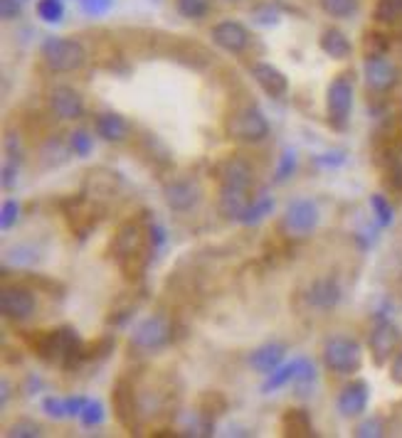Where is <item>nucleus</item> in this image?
<instances>
[{
  "instance_id": "ea45409f",
  "label": "nucleus",
  "mask_w": 402,
  "mask_h": 438,
  "mask_svg": "<svg viewBox=\"0 0 402 438\" xmlns=\"http://www.w3.org/2000/svg\"><path fill=\"white\" fill-rule=\"evenodd\" d=\"M81 10L91 18H99V15L109 13V8L114 5V0H79Z\"/></svg>"
},
{
  "instance_id": "c85d7f7f",
  "label": "nucleus",
  "mask_w": 402,
  "mask_h": 438,
  "mask_svg": "<svg viewBox=\"0 0 402 438\" xmlns=\"http://www.w3.org/2000/svg\"><path fill=\"white\" fill-rule=\"evenodd\" d=\"M402 18V0H378L375 5V20L380 23H395Z\"/></svg>"
},
{
  "instance_id": "2f4dec72",
  "label": "nucleus",
  "mask_w": 402,
  "mask_h": 438,
  "mask_svg": "<svg viewBox=\"0 0 402 438\" xmlns=\"http://www.w3.org/2000/svg\"><path fill=\"white\" fill-rule=\"evenodd\" d=\"M176 5H178V13L188 20H200L207 13V8H210L207 0H176Z\"/></svg>"
},
{
  "instance_id": "a18cd8bd",
  "label": "nucleus",
  "mask_w": 402,
  "mask_h": 438,
  "mask_svg": "<svg viewBox=\"0 0 402 438\" xmlns=\"http://www.w3.org/2000/svg\"><path fill=\"white\" fill-rule=\"evenodd\" d=\"M393 177H395V182L402 187V148H398L395 155H393Z\"/></svg>"
},
{
  "instance_id": "f03ea898",
  "label": "nucleus",
  "mask_w": 402,
  "mask_h": 438,
  "mask_svg": "<svg viewBox=\"0 0 402 438\" xmlns=\"http://www.w3.org/2000/svg\"><path fill=\"white\" fill-rule=\"evenodd\" d=\"M45 64H47L52 72H77L84 67L86 62V49L84 45L77 40H67V37H47L40 47Z\"/></svg>"
},
{
  "instance_id": "20e7f679",
  "label": "nucleus",
  "mask_w": 402,
  "mask_h": 438,
  "mask_svg": "<svg viewBox=\"0 0 402 438\" xmlns=\"http://www.w3.org/2000/svg\"><path fill=\"white\" fill-rule=\"evenodd\" d=\"M227 131L235 141H242V143H259L269 136V124L264 119V114L257 109V106H247V109H240L227 124Z\"/></svg>"
},
{
  "instance_id": "de8ad7c7",
  "label": "nucleus",
  "mask_w": 402,
  "mask_h": 438,
  "mask_svg": "<svg viewBox=\"0 0 402 438\" xmlns=\"http://www.w3.org/2000/svg\"><path fill=\"white\" fill-rule=\"evenodd\" d=\"M8 394H10V384H8V379H3V394H0V401H3V406H5V401H8Z\"/></svg>"
},
{
  "instance_id": "1a4fd4ad",
  "label": "nucleus",
  "mask_w": 402,
  "mask_h": 438,
  "mask_svg": "<svg viewBox=\"0 0 402 438\" xmlns=\"http://www.w3.org/2000/svg\"><path fill=\"white\" fill-rule=\"evenodd\" d=\"M0 308L8 320H28L35 313V295L23 286H8L0 293Z\"/></svg>"
},
{
  "instance_id": "f8f14e48",
  "label": "nucleus",
  "mask_w": 402,
  "mask_h": 438,
  "mask_svg": "<svg viewBox=\"0 0 402 438\" xmlns=\"http://www.w3.org/2000/svg\"><path fill=\"white\" fill-rule=\"evenodd\" d=\"M212 42L225 49V52L240 54L249 45V32L244 25L235 23V20H225V23L212 28Z\"/></svg>"
},
{
  "instance_id": "58836bf2",
  "label": "nucleus",
  "mask_w": 402,
  "mask_h": 438,
  "mask_svg": "<svg viewBox=\"0 0 402 438\" xmlns=\"http://www.w3.org/2000/svg\"><path fill=\"white\" fill-rule=\"evenodd\" d=\"M385 434V426L380 419H368L355 429V436L358 438H378Z\"/></svg>"
},
{
  "instance_id": "cd10ccee",
  "label": "nucleus",
  "mask_w": 402,
  "mask_h": 438,
  "mask_svg": "<svg viewBox=\"0 0 402 438\" xmlns=\"http://www.w3.org/2000/svg\"><path fill=\"white\" fill-rule=\"evenodd\" d=\"M331 18H350L358 10V0H318Z\"/></svg>"
},
{
  "instance_id": "39448f33",
  "label": "nucleus",
  "mask_w": 402,
  "mask_h": 438,
  "mask_svg": "<svg viewBox=\"0 0 402 438\" xmlns=\"http://www.w3.org/2000/svg\"><path fill=\"white\" fill-rule=\"evenodd\" d=\"M326 109H328V121L335 129H345L353 109V81L348 74H340L338 79L331 81L328 96H326Z\"/></svg>"
},
{
  "instance_id": "7c9ffc66",
  "label": "nucleus",
  "mask_w": 402,
  "mask_h": 438,
  "mask_svg": "<svg viewBox=\"0 0 402 438\" xmlns=\"http://www.w3.org/2000/svg\"><path fill=\"white\" fill-rule=\"evenodd\" d=\"M79 421H81V426H86V429L99 426L101 421H104V404H101V401H86L84 409H81V414H79Z\"/></svg>"
},
{
  "instance_id": "f257e3e1",
  "label": "nucleus",
  "mask_w": 402,
  "mask_h": 438,
  "mask_svg": "<svg viewBox=\"0 0 402 438\" xmlns=\"http://www.w3.org/2000/svg\"><path fill=\"white\" fill-rule=\"evenodd\" d=\"M35 350H38V355L45 362H57L64 369H72V367H77L86 357L84 350H81V338L77 335V330L72 328H59L45 333L38 340Z\"/></svg>"
},
{
  "instance_id": "6e6552de",
  "label": "nucleus",
  "mask_w": 402,
  "mask_h": 438,
  "mask_svg": "<svg viewBox=\"0 0 402 438\" xmlns=\"http://www.w3.org/2000/svg\"><path fill=\"white\" fill-rule=\"evenodd\" d=\"M363 76L370 91H388L398 81V69L383 54H370L363 64Z\"/></svg>"
},
{
  "instance_id": "72a5a7b5",
  "label": "nucleus",
  "mask_w": 402,
  "mask_h": 438,
  "mask_svg": "<svg viewBox=\"0 0 402 438\" xmlns=\"http://www.w3.org/2000/svg\"><path fill=\"white\" fill-rule=\"evenodd\" d=\"M8 436H15V438H38V436H42V426H40L38 421H33V419H20V421H15V424L10 426Z\"/></svg>"
},
{
  "instance_id": "dca6fc26",
  "label": "nucleus",
  "mask_w": 402,
  "mask_h": 438,
  "mask_svg": "<svg viewBox=\"0 0 402 438\" xmlns=\"http://www.w3.org/2000/svg\"><path fill=\"white\" fill-rule=\"evenodd\" d=\"M114 409H116V416H119L121 424H124L126 429H134L139 404H136L134 384H131L129 379H119V384L114 386Z\"/></svg>"
},
{
  "instance_id": "5701e85b",
  "label": "nucleus",
  "mask_w": 402,
  "mask_h": 438,
  "mask_svg": "<svg viewBox=\"0 0 402 438\" xmlns=\"http://www.w3.org/2000/svg\"><path fill=\"white\" fill-rule=\"evenodd\" d=\"M282 429L287 436H314V424L306 409H289L282 416Z\"/></svg>"
},
{
  "instance_id": "ddd939ff",
  "label": "nucleus",
  "mask_w": 402,
  "mask_h": 438,
  "mask_svg": "<svg viewBox=\"0 0 402 438\" xmlns=\"http://www.w3.org/2000/svg\"><path fill=\"white\" fill-rule=\"evenodd\" d=\"M398 343H400V330L390 320H383V323L375 325L373 333H370V353H373L375 362L383 365L395 353Z\"/></svg>"
},
{
  "instance_id": "f3484780",
  "label": "nucleus",
  "mask_w": 402,
  "mask_h": 438,
  "mask_svg": "<svg viewBox=\"0 0 402 438\" xmlns=\"http://www.w3.org/2000/svg\"><path fill=\"white\" fill-rule=\"evenodd\" d=\"M368 406V384L365 381H350L348 386H343L338 396V411L345 419H353V416H360Z\"/></svg>"
},
{
  "instance_id": "a19ab883",
  "label": "nucleus",
  "mask_w": 402,
  "mask_h": 438,
  "mask_svg": "<svg viewBox=\"0 0 402 438\" xmlns=\"http://www.w3.org/2000/svg\"><path fill=\"white\" fill-rule=\"evenodd\" d=\"M0 13L3 20H15L23 13V0H0Z\"/></svg>"
},
{
  "instance_id": "9d476101",
  "label": "nucleus",
  "mask_w": 402,
  "mask_h": 438,
  "mask_svg": "<svg viewBox=\"0 0 402 438\" xmlns=\"http://www.w3.org/2000/svg\"><path fill=\"white\" fill-rule=\"evenodd\" d=\"M144 251V234H141V227L136 222H126L119 227L114 239V254L119 259L121 266H126L129 261L141 256Z\"/></svg>"
},
{
  "instance_id": "a878e982",
  "label": "nucleus",
  "mask_w": 402,
  "mask_h": 438,
  "mask_svg": "<svg viewBox=\"0 0 402 438\" xmlns=\"http://www.w3.org/2000/svg\"><path fill=\"white\" fill-rule=\"evenodd\" d=\"M316 381V369H314V362L306 357H302V367H299V374L294 379V386H297V394L299 396H306L309 389L314 386Z\"/></svg>"
},
{
  "instance_id": "b1692460",
  "label": "nucleus",
  "mask_w": 402,
  "mask_h": 438,
  "mask_svg": "<svg viewBox=\"0 0 402 438\" xmlns=\"http://www.w3.org/2000/svg\"><path fill=\"white\" fill-rule=\"evenodd\" d=\"M321 49L328 57H333V59H345V57H350V40L345 37L340 30H335V28H331V30H326V32L321 35Z\"/></svg>"
},
{
  "instance_id": "393cba45",
  "label": "nucleus",
  "mask_w": 402,
  "mask_h": 438,
  "mask_svg": "<svg viewBox=\"0 0 402 438\" xmlns=\"http://www.w3.org/2000/svg\"><path fill=\"white\" fill-rule=\"evenodd\" d=\"M299 367H302V357L292 360L289 365H279L277 369L269 374V379L264 381L262 389L269 394V391H277V389H282V386H287V384H294V379H297V374H299Z\"/></svg>"
},
{
  "instance_id": "4be33fe9",
  "label": "nucleus",
  "mask_w": 402,
  "mask_h": 438,
  "mask_svg": "<svg viewBox=\"0 0 402 438\" xmlns=\"http://www.w3.org/2000/svg\"><path fill=\"white\" fill-rule=\"evenodd\" d=\"M306 300H309V305H314V308H318V310L333 308V305L340 300V286H338V281H335V278H331V276L318 278V281L314 283L311 288H309Z\"/></svg>"
},
{
  "instance_id": "4c0bfd02",
  "label": "nucleus",
  "mask_w": 402,
  "mask_h": 438,
  "mask_svg": "<svg viewBox=\"0 0 402 438\" xmlns=\"http://www.w3.org/2000/svg\"><path fill=\"white\" fill-rule=\"evenodd\" d=\"M18 215H20V205L15 200H5L3 202V210H0V227L8 232L10 227H15V222H18Z\"/></svg>"
},
{
  "instance_id": "c9c22d12",
  "label": "nucleus",
  "mask_w": 402,
  "mask_h": 438,
  "mask_svg": "<svg viewBox=\"0 0 402 438\" xmlns=\"http://www.w3.org/2000/svg\"><path fill=\"white\" fill-rule=\"evenodd\" d=\"M370 207H373L375 217H378V222L383 224V227H388V224L393 222V207H390V202L385 200L383 195L370 197Z\"/></svg>"
},
{
  "instance_id": "37998d69",
  "label": "nucleus",
  "mask_w": 402,
  "mask_h": 438,
  "mask_svg": "<svg viewBox=\"0 0 402 438\" xmlns=\"http://www.w3.org/2000/svg\"><path fill=\"white\" fill-rule=\"evenodd\" d=\"M15 177H18V167H15L13 162H5L3 165V187L5 190H10V187L15 185Z\"/></svg>"
},
{
  "instance_id": "0eeeda50",
  "label": "nucleus",
  "mask_w": 402,
  "mask_h": 438,
  "mask_svg": "<svg viewBox=\"0 0 402 438\" xmlns=\"http://www.w3.org/2000/svg\"><path fill=\"white\" fill-rule=\"evenodd\" d=\"M318 224V207L316 202L311 200H294L289 202L287 215H284V227H287L289 234H309L314 232Z\"/></svg>"
},
{
  "instance_id": "2eb2a0df",
  "label": "nucleus",
  "mask_w": 402,
  "mask_h": 438,
  "mask_svg": "<svg viewBox=\"0 0 402 438\" xmlns=\"http://www.w3.org/2000/svg\"><path fill=\"white\" fill-rule=\"evenodd\" d=\"M252 197H249L247 187H220V215L227 219L242 222V217L247 215Z\"/></svg>"
},
{
  "instance_id": "bb28decb",
  "label": "nucleus",
  "mask_w": 402,
  "mask_h": 438,
  "mask_svg": "<svg viewBox=\"0 0 402 438\" xmlns=\"http://www.w3.org/2000/svg\"><path fill=\"white\" fill-rule=\"evenodd\" d=\"M272 210H274V200H272V197H267V195L257 197V200H252V205H249L247 215L242 217V224H257V222H262V219L267 217Z\"/></svg>"
},
{
  "instance_id": "423d86ee",
  "label": "nucleus",
  "mask_w": 402,
  "mask_h": 438,
  "mask_svg": "<svg viewBox=\"0 0 402 438\" xmlns=\"http://www.w3.org/2000/svg\"><path fill=\"white\" fill-rule=\"evenodd\" d=\"M173 328L168 323L166 315H151V318L141 320L131 333V345L139 350H161L171 343Z\"/></svg>"
},
{
  "instance_id": "9b49d317",
  "label": "nucleus",
  "mask_w": 402,
  "mask_h": 438,
  "mask_svg": "<svg viewBox=\"0 0 402 438\" xmlns=\"http://www.w3.org/2000/svg\"><path fill=\"white\" fill-rule=\"evenodd\" d=\"M163 200L173 212H190L200 202V187L193 180H171L163 187Z\"/></svg>"
},
{
  "instance_id": "7ed1b4c3",
  "label": "nucleus",
  "mask_w": 402,
  "mask_h": 438,
  "mask_svg": "<svg viewBox=\"0 0 402 438\" xmlns=\"http://www.w3.org/2000/svg\"><path fill=\"white\" fill-rule=\"evenodd\" d=\"M360 362H363V353H360V345L353 338L335 335V338L326 340L323 365L331 372H335V374H353V372L360 369Z\"/></svg>"
},
{
  "instance_id": "6ab92c4d",
  "label": "nucleus",
  "mask_w": 402,
  "mask_h": 438,
  "mask_svg": "<svg viewBox=\"0 0 402 438\" xmlns=\"http://www.w3.org/2000/svg\"><path fill=\"white\" fill-rule=\"evenodd\" d=\"M254 172L252 165L242 158H227L220 165V185L225 187H252Z\"/></svg>"
},
{
  "instance_id": "473e14b6",
  "label": "nucleus",
  "mask_w": 402,
  "mask_h": 438,
  "mask_svg": "<svg viewBox=\"0 0 402 438\" xmlns=\"http://www.w3.org/2000/svg\"><path fill=\"white\" fill-rule=\"evenodd\" d=\"M38 15L45 23H59L64 18V5L62 0H40L38 3Z\"/></svg>"
},
{
  "instance_id": "aec40b11",
  "label": "nucleus",
  "mask_w": 402,
  "mask_h": 438,
  "mask_svg": "<svg viewBox=\"0 0 402 438\" xmlns=\"http://www.w3.org/2000/svg\"><path fill=\"white\" fill-rule=\"evenodd\" d=\"M284 355H287V348H284L282 343H267L249 355V365H252V369H257L259 374H272V372L284 362Z\"/></svg>"
},
{
  "instance_id": "e433bc0d",
  "label": "nucleus",
  "mask_w": 402,
  "mask_h": 438,
  "mask_svg": "<svg viewBox=\"0 0 402 438\" xmlns=\"http://www.w3.org/2000/svg\"><path fill=\"white\" fill-rule=\"evenodd\" d=\"M42 411L52 419H64L67 414V399H59V396H45L42 399Z\"/></svg>"
},
{
  "instance_id": "c756f323",
  "label": "nucleus",
  "mask_w": 402,
  "mask_h": 438,
  "mask_svg": "<svg viewBox=\"0 0 402 438\" xmlns=\"http://www.w3.org/2000/svg\"><path fill=\"white\" fill-rule=\"evenodd\" d=\"M69 150L79 158H86L91 150H94V138H91L84 129H77L74 134H69Z\"/></svg>"
},
{
  "instance_id": "c03bdc74",
  "label": "nucleus",
  "mask_w": 402,
  "mask_h": 438,
  "mask_svg": "<svg viewBox=\"0 0 402 438\" xmlns=\"http://www.w3.org/2000/svg\"><path fill=\"white\" fill-rule=\"evenodd\" d=\"M84 404H86L84 396H69L67 399V414L69 416H79L81 409H84Z\"/></svg>"
},
{
  "instance_id": "49530a36",
  "label": "nucleus",
  "mask_w": 402,
  "mask_h": 438,
  "mask_svg": "<svg viewBox=\"0 0 402 438\" xmlns=\"http://www.w3.org/2000/svg\"><path fill=\"white\" fill-rule=\"evenodd\" d=\"M390 377H393V381H398V384H402V353L395 355L393 367H390Z\"/></svg>"
},
{
  "instance_id": "a211bd4d",
  "label": "nucleus",
  "mask_w": 402,
  "mask_h": 438,
  "mask_svg": "<svg viewBox=\"0 0 402 438\" xmlns=\"http://www.w3.org/2000/svg\"><path fill=\"white\" fill-rule=\"evenodd\" d=\"M252 76H254V81H257V84L262 86L264 91H267L269 96H274V99L284 96V94H287V89H289L287 76H284L282 69L274 67V64H267V62L252 64Z\"/></svg>"
},
{
  "instance_id": "412c9836",
  "label": "nucleus",
  "mask_w": 402,
  "mask_h": 438,
  "mask_svg": "<svg viewBox=\"0 0 402 438\" xmlns=\"http://www.w3.org/2000/svg\"><path fill=\"white\" fill-rule=\"evenodd\" d=\"M94 126H96V134L104 141H109V143H121V141L129 138V121H126L124 116L114 114V111L99 114Z\"/></svg>"
},
{
  "instance_id": "f704fd0d",
  "label": "nucleus",
  "mask_w": 402,
  "mask_h": 438,
  "mask_svg": "<svg viewBox=\"0 0 402 438\" xmlns=\"http://www.w3.org/2000/svg\"><path fill=\"white\" fill-rule=\"evenodd\" d=\"M294 170H297V153H294V150H284L282 153V160H279V165H277V172H274V180H277V182L289 180V177L294 175Z\"/></svg>"
},
{
  "instance_id": "4468645a",
  "label": "nucleus",
  "mask_w": 402,
  "mask_h": 438,
  "mask_svg": "<svg viewBox=\"0 0 402 438\" xmlns=\"http://www.w3.org/2000/svg\"><path fill=\"white\" fill-rule=\"evenodd\" d=\"M50 106L64 121L79 119L84 114V101H81L79 91H74L72 86H54L52 94H50Z\"/></svg>"
},
{
  "instance_id": "79ce46f5",
  "label": "nucleus",
  "mask_w": 402,
  "mask_h": 438,
  "mask_svg": "<svg viewBox=\"0 0 402 438\" xmlns=\"http://www.w3.org/2000/svg\"><path fill=\"white\" fill-rule=\"evenodd\" d=\"M149 234H151V247H154V251L163 249V244H166V229L154 224V227L149 229Z\"/></svg>"
}]
</instances>
